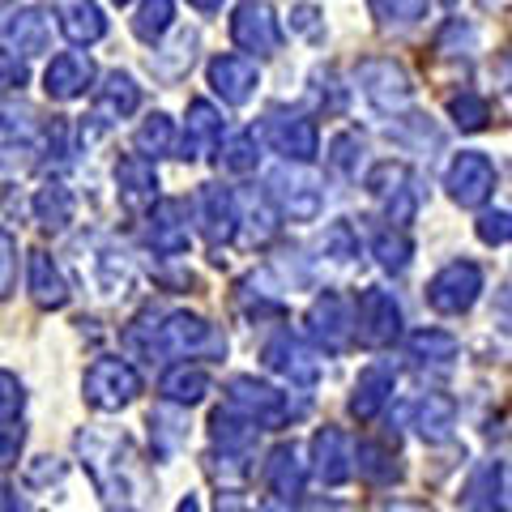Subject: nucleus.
<instances>
[{
	"mask_svg": "<svg viewBox=\"0 0 512 512\" xmlns=\"http://www.w3.org/2000/svg\"><path fill=\"white\" fill-rule=\"evenodd\" d=\"M171 22H175V5H171V0H141L137 18H133V35L141 43H158L171 30Z\"/></svg>",
	"mask_w": 512,
	"mask_h": 512,
	"instance_id": "obj_36",
	"label": "nucleus"
},
{
	"mask_svg": "<svg viewBox=\"0 0 512 512\" xmlns=\"http://www.w3.org/2000/svg\"><path fill=\"white\" fill-rule=\"evenodd\" d=\"M410 355L419 363H448L457 359V338L444 329H419L410 333Z\"/></svg>",
	"mask_w": 512,
	"mask_h": 512,
	"instance_id": "obj_38",
	"label": "nucleus"
},
{
	"mask_svg": "<svg viewBox=\"0 0 512 512\" xmlns=\"http://www.w3.org/2000/svg\"><path fill=\"white\" fill-rule=\"evenodd\" d=\"M0 39L5 47H18L22 56H39L47 52V18L39 9H18L0 22Z\"/></svg>",
	"mask_w": 512,
	"mask_h": 512,
	"instance_id": "obj_29",
	"label": "nucleus"
},
{
	"mask_svg": "<svg viewBox=\"0 0 512 512\" xmlns=\"http://www.w3.org/2000/svg\"><path fill=\"white\" fill-rule=\"evenodd\" d=\"M320 252L329 256V261H350V256L359 252V244H355V235H350V227L346 222H333V227L325 231V239H320Z\"/></svg>",
	"mask_w": 512,
	"mask_h": 512,
	"instance_id": "obj_43",
	"label": "nucleus"
},
{
	"mask_svg": "<svg viewBox=\"0 0 512 512\" xmlns=\"http://www.w3.org/2000/svg\"><path fill=\"white\" fill-rule=\"evenodd\" d=\"M372 252H376L380 269H389V274H406V269H410V256H414V244H410V235H406L402 227H384V231H376V239H372Z\"/></svg>",
	"mask_w": 512,
	"mask_h": 512,
	"instance_id": "obj_34",
	"label": "nucleus"
},
{
	"mask_svg": "<svg viewBox=\"0 0 512 512\" xmlns=\"http://www.w3.org/2000/svg\"><path fill=\"white\" fill-rule=\"evenodd\" d=\"M197 205H201V235L210 239V248L214 252L227 248L239 231V201L222 184H205Z\"/></svg>",
	"mask_w": 512,
	"mask_h": 512,
	"instance_id": "obj_15",
	"label": "nucleus"
},
{
	"mask_svg": "<svg viewBox=\"0 0 512 512\" xmlns=\"http://www.w3.org/2000/svg\"><path fill=\"white\" fill-rule=\"evenodd\" d=\"M210 86L227 107H244L256 94V86H261V69L252 64V56H235V52L214 56L210 60Z\"/></svg>",
	"mask_w": 512,
	"mask_h": 512,
	"instance_id": "obj_14",
	"label": "nucleus"
},
{
	"mask_svg": "<svg viewBox=\"0 0 512 512\" xmlns=\"http://www.w3.org/2000/svg\"><path fill=\"white\" fill-rule=\"evenodd\" d=\"M146 244L163 256H180L188 252V205L184 201H154V210L146 218Z\"/></svg>",
	"mask_w": 512,
	"mask_h": 512,
	"instance_id": "obj_16",
	"label": "nucleus"
},
{
	"mask_svg": "<svg viewBox=\"0 0 512 512\" xmlns=\"http://www.w3.org/2000/svg\"><path fill=\"white\" fill-rule=\"evenodd\" d=\"M13 282H18V244H13V235L0 227V299L13 291Z\"/></svg>",
	"mask_w": 512,
	"mask_h": 512,
	"instance_id": "obj_45",
	"label": "nucleus"
},
{
	"mask_svg": "<svg viewBox=\"0 0 512 512\" xmlns=\"http://www.w3.org/2000/svg\"><path fill=\"white\" fill-rule=\"evenodd\" d=\"M210 436H214V444H222V453H244L256 440V427L248 419H239L235 410H214Z\"/></svg>",
	"mask_w": 512,
	"mask_h": 512,
	"instance_id": "obj_35",
	"label": "nucleus"
},
{
	"mask_svg": "<svg viewBox=\"0 0 512 512\" xmlns=\"http://www.w3.org/2000/svg\"><path fill=\"white\" fill-rule=\"evenodd\" d=\"M312 18H316V9L312 5H299L295 9V30H312Z\"/></svg>",
	"mask_w": 512,
	"mask_h": 512,
	"instance_id": "obj_51",
	"label": "nucleus"
},
{
	"mask_svg": "<svg viewBox=\"0 0 512 512\" xmlns=\"http://www.w3.org/2000/svg\"><path fill=\"white\" fill-rule=\"evenodd\" d=\"M495 163L487 154H478V150H461L453 163H448V175H444V188H448V197H453L461 210H478V205H487L491 201V192H495Z\"/></svg>",
	"mask_w": 512,
	"mask_h": 512,
	"instance_id": "obj_8",
	"label": "nucleus"
},
{
	"mask_svg": "<svg viewBox=\"0 0 512 512\" xmlns=\"http://www.w3.org/2000/svg\"><path fill=\"white\" fill-rule=\"evenodd\" d=\"M218 512H248V508H244V500H239V495L227 491V495H218Z\"/></svg>",
	"mask_w": 512,
	"mask_h": 512,
	"instance_id": "obj_50",
	"label": "nucleus"
},
{
	"mask_svg": "<svg viewBox=\"0 0 512 512\" xmlns=\"http://www.w3.org/2000/svg\"><path fill=\"white\" fill-rule=\"evenodd\" d=\"M0 512H26V504H22L9 487H0Z\"/></svg>",
	"mask_w": 512,
	"mask_h": 512,
	"instance_id": "obj_49",
	"label": "nucleus"
},
{
	"mask_svg": "<svg viewBox=\"0 0 512 512\" xmlns=\"http://www.w3.org/2000/svg\"><path fill=\"white\" fill-rule=\"evenodd\" d=\"M227 410H235L239 419H248L256 431H278L291 419V397L256 376H235L227 384Z\"/></svg>",
	"mask_w": 512,
	"mask_h": 512,
	"instance_id": "obj_3",
	"label": "nucleus"
},
{
	"mask_svg": "<svg viewBox=\"0 0 512 512\" xmlns=\"http://www.w3.org/2000/svg\"><path fill=\"white\" fill-rule=\"evenodd\" d=\"M26 77V60H18V52H9V47H0V90H22Z\"/></svg>",
	"mask_w": 512,
	"mask_h": 512,
	"instance_id": "obj_46",
	"label": "nucleus"
},
{
	"mask_svg": "<svg viewBox=\"0 0 512 512\" xmlns=\"http://www.w3.org/2000/svg\"><path fill=\"white\" fill-rule=\"evenodd\" d=\"M350 333L367 350H384L402 338V303L393 299V291L367 286L355 303V316H350Z\"/></svg>",
	"mask_w": 512,
	"mask_h": 512,
	"instance_id": "obj_4",
	"label": "nucleus"
},
{
	"mask_svg": "<svg viewBox=\"0 0 512 512\" xmlns=\"http://www.w3.org/2000/svg\"><path fill=\"white\" fill-rule=\"evenodd\" d=\"M350 466L359 470V478H367V483H393L397 474H402V466H397V457H393V448H384L376 440H363L355 453H350Z\"/></svg>",
	"mask_w": 512,
	"mask_h": 512,
	"instance_id": "obj_32",
	"label": "nucleus"
},
{
	"mask_svg": "<svg viewBox=\"0 0 512 512\" xmlns=\"http://www.w3.org/2000/svg\"><path fill=\"white\" fill-rule=\"evenodd\" d=\"M222 141V111L205 99L188 103V124H184V141H180V158L184 163H197V158L214 154Z\"/></svg>",
	"mask_w": 512,
	"mask_h": 512,
	"instance_id": "obj_19",
	"label": "nucleus"
},
{
	"mask_svg": "<svg viewBox=\"0 0 512 512\" xmlns=\"http://www.w3.org/2000/svg\"><path fill=\"white\" fill-rule=\"evenodd\" d=\"M158 393H163V402H171V406H197V402H205V393H210V372L197 363H175L163 372V380H158Z\"/></svg>",
	"mask_w": 512,
	"mask_h": 512,
	"instance_id": "obj_26",
	"label": "nucleus"
},
{
	"mask_svg": "<svg viewBox=\"0 0 512 512\" xmlns=\"http://www.w3.org/2000/svg\"><path fill=\"white\" fill-rule=\"evenodd\" d=\"M478 291H483V269L474 261H448L436 278L427 282V303L440 316H461L474 308Z\"/></svg>",
	"mask_w": 512,
	"mask_h": 512,
	"instance_id": "obj_6",
	"label": "nucleus"
},
{
	"mask_svg": "<svg viewBox=\"0 0 512 512\" xmlns=\"http://www.w3.org/2000/svg\"><path fill=\"white\" fill-rule=\"evenodd\" d=\"M175 512H201V500H197V495H184L180 508H175Z\"/></svg>",
	"mask_w": 512,
	"mask_h": 512,
	"instance_id": "obj_53",
	"label": "nucleus"
},
{
	"mask_svg": "<svg viewBox=\"0 0 512 512\" xmlns=\"http://www.w3.org/2000/svg\"><path fill=\"white\" fill-rule=\"evenodd\" d=\"M312 474L325 487H342V483H350V474H355V466H350V440L342 436L338 427H320L316 431V440H312Z\"/></svg>",
	"mask_w": 512,
	"mask_h": 512,
	"instance_id": "obj_18",
	"label": "nucleus"
},
{
	"mask_svg": "<svg viewBox=\"0 0 512 512\" xmlns=\"http://www.w3.org/2000/svg\"><path fill=\"white\" fill-rule=\"evenodd\" d=\"M461 512H508V466L504 461H487L483 470L470 474L466 491H461Z\"/></svg>",
	"mask_w": 512,
	"mask_h": 512,
	"instance_id": "obj_20",
	"label": "nucleus"
},
{
	"mask_svg": "<svg viewBox=\"0 0 512 512\" xmlns=\"http://www.w3.org/2000/svg\"><path fill=\"white\" fill-rule=\"evenodd\" d=\"M256 133H235L227 146H222V154H218V163L227 167L231 175H248V171H256Z\"/></svg>",
	"mask_w": 512,
	"mask_h": 512,
	"instance_id": "obj_40",
	"label": "nucleus"
},
{
	"mask_svg": "<svg viewBox=\"0 0 512 512\" xmlns=\"http://www.w3.org/2000/svg\"><path fill=\"white\" fill-rule=\"evenodd\" d=\"M150 359H222L227 338L197 312H171L163 325H154V338L141 346Z\"/></svg>",
	"mask_w": 512,
	"mask_h": 512,
	"instance_id": "obj_1",
	"label": "nucleus"
},
{
	"mask_svg": "<svg viewBox=\"0 0 512 512\" xmlns=\"http://www.w3.org/2000/svg\"><path fill=\"white\" fill-rule=\"evenodd\" d=\"M359 90H363V99L372 103L376 111H384V116H393V111H402L410 103V77L402 64H393V60H363L359 64Z\"/></svg>",
	"mask_w": 512,
	"mask_h": 512,
	"instance_id": "obj_10",
	"label": "nucleus"
},
{
	"mask_svg": "<svg viewBox=\"0 0 512 512\" xmlns=\"http://www.w3.org/2000/svg\"><path fill=\"white\" fill-rule=\"evenodd\" d=\"M508 235H512V227H508V210H495V214H483L478 218V239L483 244H508Z\"/></svg>",
	"mask_w": 512,
	"mask_h": 512,
	"instance_id": "obj_47",
	"label": "nucleus"
},
{
	"mask_svg": "<svg viewBox=\"0 0 512 512\" xmlns=\"http://www.w3.org/2000/svg\"><path fill=\"white\" fill-rule=\"evenodd\" d=\"M116 188H120V201L133 205V210H141V205H154L158 201V171L154 163H146V158L128 154L116 163Z\"/></svg>",
	"mask_w": 512,
	"mask_h": 512,
	"instance_id": "obj_25",
	"label": "nucleus"
},
{
	"mask_svg": "<svg viewBox=\"0 0 512 512\" xmlns=\"http://www.w3.org/2000/svg\"><path fill=\"white\" fill-rule=\"evenodd\" d=\"M192 5H197V9H205V13H210V9H218V5H222V0H192Z\"/></svg>",
	"mask_w": 512,
	"mask_h": 512,
	"instance_id": "obj_54",
	"label": "nucleus"
},
{
	"mask_svg": "<svg viewBox=\"0 0 512 512\" xmlns=\"http://www.w3.org/2000/svg\"><path fill=\"white\" fill-rule=\"evenodd\" d=\"M359 158H363V137L355 133V128H346V133H338L329 141V167L342 171V175H355L359 171Z\"/></svg>",
	"mask_w": 512,
	"mask_h": 512,
	"instance_id": "obj_41",
	"label": "nucleus"
},
{
	"mask_svg": "<svg viewBox=\"0 0 512 512\" xmlns=\"http://www.w3.org/2000/svg\"><path fill=\"white\" fill-rule=\"evenodd\" d=\"M77 453H82V466L90 470L94 487H99L107 500H124L133 491V444L124 436H99V431H77Z\"/></svg>",
	"mask_w": 512,
	"mask_h": 512,
	"instance_id": "obj_2",
	"label": "nucleus"
},
{
	"mask_svg": "<svg viewBox=\"0 0 512 512\" xmlns=\"http://www.w3.org/2000/svg\"><path fill=\"white\" fill-rule=\"evenodd\" d=\"M457 427V402L444 393H427L419 406H414V431L427 440V444H444Z\"/></svg>",
	"mask_w": 512,
	"mask_h": 512,
	"instance_id": "obj_30",
	"label": "nucleus"
},
{
	"mask_svg": "<svg viewBox=\"0 0 512 512\" xmlns=\"http://www.w3.org/2000/svg\"><path fill=\"white\" fill-rule=\"evenodd\" d=\"M107 512H133V508H124V504H120V508H107Z\"/></svg>",
	"mask_w": 512,
	"mask_h": 512,
	"instance_id": "obj_55",
	"label": "nucleus"
},
{
	"mask_svg": "<svg viewBox=\"0 0 512 512\" xmlns=\"http://www.w3.org/2000/svg\"><path fill=\"white\" fill-rule=\"evenodd\" d=\"M265 201L291 222H316L320 210H325V192H320L312 171H303V163L299 167L286 163L278 171H269V197Z\"/></svg>",
	"mask_w": 512,
	"mask_h": 512,
	"instance_id": "obj_5",
	"label": "nucleus"
},
{
	"mask_svg": "<svg viewBox=\"0 0 512 512\" xmlns=\"http://www.w3.org/2000/svg\"><path fill=\"white\" fill-rule=\"evenodd\" d=\"M35 137H39L35 111L18 107V103H0V163H5V158H18V154H30Z\"/></svg>",
	"mask_w": 512,
	"mask_h": 512,
	"instance_id": "obj_27",
	"label": "nucleus"
},
{
	"mask_svg": "<svg viewBox=\"0 0 512 512\" xmlns=\"http://www.w3.org/2000/svg\"><path fill=\"white\" fill-rule=\"evenodd\" d=\"M261 359H265L269 372L282 376L286 384H295V389H312L316 376H320V363H316V355H312V350L295 338L291 329H278L274 338L265 342Z\"/></svg>",
	"mask_w": 512,
	"mask_h": 512,
	"instance_id": "obj_11",
	"label": "nucleus"
},
{
	"mask_svg": "<svg viewBox=\"0 0 512 512\" xmlns=\"http://www.w3.org/2000/svg\"><path fill=\"white\" fill-rule=\"evenodd\" d=\"M261 137L265 146L282 154L286 163H312L316 150H320V133L308 116H291V111H269L265 124H261Z\"/></svg>",
	"mask_w": 512,
	"mask_h": 512,
	"instance_id": "obj_9",
	"label": "nucleus"
},
{
	"mask_svg": "<svg viewBox=\"0 0 512 512\" xmlns=\"http://www.w3.org/2000/svg\"><path fill=\"white\" fill-rule=\"evenodd\" d=\"M448 111H453V124L457 128H466V133H478V128H487L491 120V107L483 94H474V90H461L453 103H448Z\"/></svg>",
	"mask_w": 512,
	"mask_h": 512,
	"instance_id": "obj_39",
	"label": "nucleus"
},
{
	"mask_svg": "<svg viewBox=\"0 0 512 512\" xmlns=\"http://www.w3.org/2000/svg\"><path fill=\"white\" fill-rule=\"evenodd\" d=\"M82 389H86V402L94 410H124L133 397L141 393V376L133 372V363H124V359H99V363H90V372L82 380Z\"/></svg>",
	"mask_w": 512,
	"mask_h": 512,
	"instance_id": "obj_7",
	"label": "nucleus"
},
{
	"mask_svg": "<svg viewBox=\"0 0 512 512\" xmlns=\"http://www.w3.org/2000/svg\"><path fill=\"white\" fill-rule=\"evenodd\" d=\"M133 150H137V158H146V163H158V158H167V154L175 150V124H171V116L154 111L150 120H141L137 137H133Z\"/></svg>",
	"mask_w": 512,
	"mask_h": 512,
	"instance_id": "obj_33",
	"label": "nucleus"
},
{
	"mask_svg": "<svg viewBox=\"0 0 512 512\" xmlns=\"http://www.w3.org/2000/svg\"><path fill=\"white\" fill-rule=\"evenodd\" d=\"M56 22H60V35L73 47H90L107 35V18L94 0H56Z\"/></svg>",
	"mask_w": 512,
	"mask_h": 512,
	"instance_id": "obj_21",
	"label": "nucleus"
},
{
	"mask_svg": "<svg viewBox=\"0 0 512 512\" xmlns=\"http://www.w3.org/2000/svg\"><path fill=\"white\" fill-rule=\"evenodd\" d=\"M303 325H308V338L325 350V355H342V350L355 342V333H350V308H346V299L338 291L316 295Z\"/></svg>",
	"mask_w": 512,
	"mask_h": 512,
	"instance_id": "obj_13",
	"label": "nucleus"
},
{
	"mask_svg": "<svg viewBox=\"0 0 512 512\" xmlns=\"http://www.w3.org/2000/svg\"><path fill=\"white\" fill-rule=\"evenodd\" d=\"M397 389V372L389 363H372V367H363L359 380H355V397H350V414L355 419H376V414L384 410V402L393 397Z\"/></svg>",
	"mask_w": 512,
	"mask_h": 512,
	"instance_id": "obj_23",
	"label": "nucleus"
},
{
	"mask_svg": "<svg viewBox=\"0 0 512 512\" xmlns=\"http://www.w3.org/2000/svg\"><path fill=\"white\" fill-rule=\"evenodd\" d=\"M26 269H30V295H35V303L39 308H64L69 303V282H64V274H60V265L52 261L47 252H30V261H26Z\"/></svg>",
	"mask_w": 512,
	"mask_h": 512,
	"instance_id": "obj_28",
	"label": "nucleus"
},
{
	"mask_svg": "<svg viewBox=\"0 0 512 512\" xmlns=\"http://www.w3.org/2000/svg\"><path fill=\"white\" fill-rule=\"evenodd\" d=\"M141 107V90L128 73H107L103 86L94 90V120L99 124H116L124 116H133Z\"/></svg>",
	"mask_w": 512,
	"mask_h": 512,
	"instance_id": "obj_24",
	"label": "nucleus"
},
{
	"mask_svg": "<svg viewBox=\"0 0 512 512\" xmlns=\"http://www.w3.org/2000/svg\"><path fill=\"white\" fill-rule=\"evenodd\" d=\"M18 453H22V427L18 431H0V470L5 466H13V461H18Z\"/></svg>",
	"mask_w": 512,
	"mask_h": 512,
	"instance_id": "obj_48",
	"label": "nucleus"
},
{
	"mask_svg": "<svg viewBox=\"0 0 512 512\" xmlns=\"http://www.w3.org/2000/svg\"><path fill=\"white\" fill-rule=\"evenodd\" d=\"M30 210H35L39 227H47V231H64V227L73 222V214H77V201H73L69 184L47 180L43 188H35V201H30Z\"/></svg>",
	"mask_w": 512,
	"mask_h": 512,
	"instance_id": "obj_31",
	"label": "nucleus"
},
{
	"mask_svg": "<svg viewBox=\"0 0 512 512\" xmlns=\"http://www.w3.org/2000/svg\"><path fill=\"white\" fill-rule=\"evenodd\" d=\"M256 512H291V504L278 500V495H269V500H261V508H256Z\"/></svg>",
	"mask_w": 512,
	"mask_h": 512,
	"instance_id": "obj_52",
	"label": "nucleus"
},
{
	"mask_svg": "<svg viewBox=\"0 0 512 512\" xmlns=\"http://www.w3.org/2000/svg\"><path fill=\"white\" fill-rule=\"evenodd\" d=\"M26 406V389L13 372H0V423H13Z\"/></svg>",
	"mask_w": 512,
	"mask_h": 512,
	"instance_id": "obj_44",
	"label": "nucleus"
},
{
	"mask_svg": "<svg viewBox=\"0 0 512 512\" xmlns=\"http://www.w3.org/2000/svg\"><path fill=\"white\" fill-rule=\"evenodd\" d=\"M419 180H414V171L406 167V163H376L372 171H367V192H372L376 201H389V197H397L402 188H414Z\"/></svg>",
	"mask_w": 512,
	"mask_h": 512,
	"instance_id": "obj_37",
	"label": "nucleus"
},
{
	"mask_svg": "<svg viewBox=\"0 0 512 512\" xmlns=\"http://www.w3.org/2000/svg\"><path fill=\"white\" fill-rule=\"evenodd\" d=\"M116 5H133V0H116Z\"/></svg>",
	"mask_w": 512,
	"mask_h": 512,
	"instance_id": "obj_56",
	"label": "nucleus"
},
{
	"mask_svg": "<svg viewBox=\"0 0 512 512\" xmlns=\"http://www.w3.org/2000/svg\"><path fill=\"white\" fill-rule=\"evenodd\" d=\"M265 483L269 491L278 495V500L295 504L303 495V483H308V461H303L299 444H278L274 453H269V466H265Z\"/></svg>",
	"mask_w": 512,
	"mask_h": 512,
	"instance_id": "obj_22",
	"label": "nucleus"
},
{
	"mask_svg": "<svg viewBox=\"0 0 512 512\" xmlns=\"http://www.w3.org/2000/svg\"><path fill=\"white\" fill-rule=\"evenodd\" d=\"M90 82H94V60L86 52H60L43 73V90H47V99H56V103L82 99Z\"/></svg>",
	"mask_w": 512,
	"mask_h": 512,
	"instance_id": "obj_17",
	"label": "nucleus"
},
{
	"mask_svg": "<svg viewBox=\"0 0 512 512\" xmlns=\"http://www.w3.org/2000/svg\"><path fill=\"white\" fill-rule=\"evenodd\" d=\"M231 39H235V47H244L252 56H274L282 47V30H278L274 9H269L265 0H244V5H235Z\"/></svg>",
	"mask_w": 512,
	"mask_h": 512,
	"instance_id": "obj_12",
	"label": "nucleus"
},
{
	"mask_svg": "<svg viewBox=\"0 0 512 512\" xmlns=\"http://www.w3.org/2000/svg\"><path fill=\"white\" fill-rule=\"evenodd\" d=\"M367 5H372V13L380 22H397V26L427 18V0H367Z\"/></svg>",
	"mask_w": 512,
	"mask_h": 512,
	"instance_id": "obj_42",
	"label": "nucleus"
}]
</instances>
